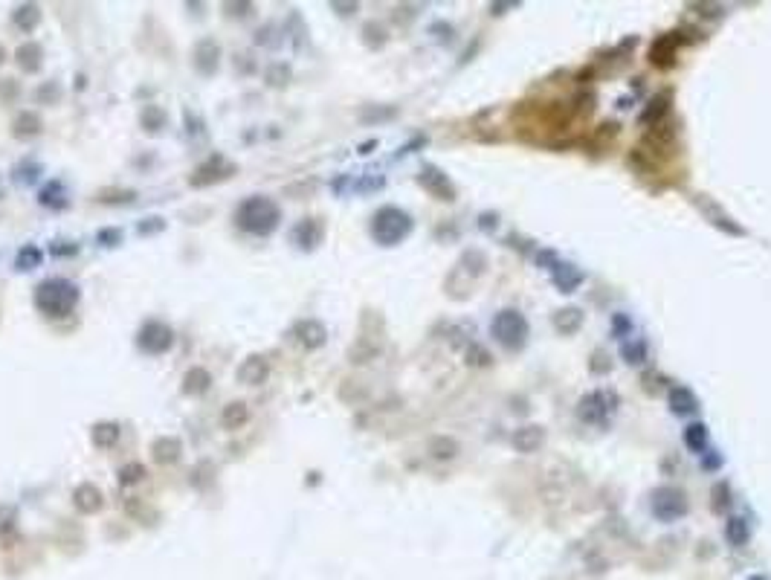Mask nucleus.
Wrapping results in <instances>:
<instances>
[{"mask_svg": "<svg viewBox=\"0 0 771 580\" xmlns=\"http://www.w3.org/2000/svg\"><path fill=\"white\" fill-rule=\"evenodd\" d=\"M543 441H545V429L539 427V424H525V427H519L514 432L516 453H536V450L543 447Z\"/></svg>", "mask_w": 771, "mask_h": 580, "instance_id": "9", "label": "nucleus"}, {"mask_svg": "<svg viewBox=\"0 0 771 580\" xmlns=\"http://www.w3.org/2000/svg\"><path fill=\"white\" fill-rule=\"evenodd\" d=\"M676 50H679V32H667V35H661L652 44L650 61L655 64V67H670L672 58H676Z\"/></svg>", "mask_w": 771, "mask_h": 580, "instance_id": "10", "label": "nucleus"}, {"mask_svg": "<svg viewBox=\"0 0 771 580\" xmlns=\"http://www.w3.org/2000/svg\"><path fill=\"white\" fill-rule=\"evenodd\" d=\"M162 122H166V117H162V110H160V108H149V110L142 114V125L149 128V131H157V128H160Z\"/></svg>", "mask_w": 771, "mask_h": 580, "instance_id": "29", "label": "nucleus"}, {"mask_svg": "<svg viewBox=\"0 0 771 580\" xmlns=\"http://www.w3.org/2000/svg\"><path fill=\"white\" fill-rule=\"evenodd\" d=\"M455 450H458V444H455L452 438H438V441H432V456H435V459H452Z\"/></svg>", "mask_w": 771, "mask_h": 580, "instance_id": "27", "label": "nucleus"}, {"mask_svg": "<svg viewBox=\"0 0 771 580\" xmlns=\"http://www.w3.org/2000/svg\"><path fill=\"white\" fill-rule=\"evenodd\" d=\"M670 409L676 415H693L699 409V400L687 386H676V389L670 392Z\"/></svg>", "mask_w": 771, "mask_h": 580, "instance_id": "13", "label": "nucleus"}, {"mask_svg": "<svg viewBox=\"0 0 771 580\" xmlns=\"http://www.w3.org/2000/svg\"><path fill=\"white\" fill-rule=\"evenodd\" d=\"M421 186L430 191V195H435L438 201H452L455 198V186L447 180V174L444 171H438V169H432V166H426L423 171H421Z\"/></svg>", "mask_w": 771, "mask_h": 580, "instance_id": "8", "label": "nucleus"}, {"mask_svg": "<svg viewBox=\"0 0 771 580\" xmlns=\"http://www.w3.org/2000/svg\"><path fill=\"white\" fill-rule=\"evenodd\" d=\"M73 499H76V508H78V511H85V513H93V511H99V508H102V493H99V488H93V485H81V488H76Z\"/></svg>", "mask_w": 771, "mask_h": 580, "instance_id": "16", "label": "nucleus"}, {"mask_svg": "<svg viewBox=\"0 0 771 580\" xmlns=\"http://www.w3.org/2000/svg\"><path fill=\"white\" fill-rule=\"evenodd\" d=\"M554 282L560 284V287L566 290V293H571V290L583 282V273H580V270H574L571 264H560V270L554 273Z\"/></svg>", "mask_w": 771, "mask_h": 580, "instance_id": "18", "label": "nucleus"}, {"mask_svg": "<svg viewBox=\"0 0 771 580\" xmlns=\"http://www.w3.org/2000/svg\"><path fill=\"white\" fill-rule=\"evenodd\" d=\"M38 58H41V46H38V44H24L21 50H18V64H21L26 73H35V70H38V64H41Z\"/></svg>", "mask_w": 771, "mask_h": 580, "instance_id": "23", "label": "nucleus"}, {"mask_svg": "<svg viewBox=\"0 0 771 580\" xmlns=\"http://www.w3.org/2000/svg\"><path fill=\"white\" fill-rule=\"evenodd\" d=\"M90 435H93L96 447H113V444H117V438H119V427L117 424H96L90 429Z\"/></svg>", "mask_w": 771, "mask_h": 580, "instance_id": "17", "label": "nucleus"}, {"mask_svg": "<svg viewBox=\"0 0 771 580\" xmlns=\"http://www.w3.org/2000/svg\"><path fill=\"white\" fill-rule=\"evenodd\" d=\"M725 537H728V543H731V545H745V543H748V522H745L743 517L728 520V525H725Z\"/></svg>", "mask_w": 771, "mask_h": 580, "instance_id": "22", "label": "nucleus"}, {"mask_svg": "<svg viewBox=\"0 0 771 580\" xmlns=\"http://www.w3.org/2000/svg\"><path fill=\"white\" fill-rule=\"evenodd\" d=\"M244 421H247V407H244V404L226 407V412H223V424L226 427H241Z\"/></svg>", "mask_w": 771, "mask_h": 580, "instance_id": "26", "label": "nucleus"}, {"mask_svg": "<svg viewBox=\"0 0 771 580\" xmlns=\"http://www.w3.org/2000/svg\"><path fill=\"white\" fill-rule=\"evenodd\" d=\"M748 580H765V577H760V574H757V577H748Z\"/></svg>", "mask_w": 771, "mask_h": 580, "instance_id": "35", "label": "nucleus"}, {"mask_svg": "<svg viewBox=\"0 0 771 580\" xmlns=\"http://www.w3.org/2000/svg\"><path fill=\"white\" fill-rule=\"evenodd\" d=\"M623 357H627V363H644V357H647V348H644V343H635V346H623Z\"/></svg>", "mask_w": 771, "mask_h": 580, "instance_id": "30", "label": "nucleus"}, {"mask_svg": "<svg viewBox=\"0 0 771 580\" xmlns=\"http://www.w3.org/2000/svg\"><path fill=\"white\" fill-rule=\"evenodd\" d=\"M137 343H139L142 351H149V354H162V351L171 348L174 336H171L169 325H162V322H149V325H142Z\"/></svg>", "mask_w": 771, "mask_h": 580, "instance_id": "7", "label": "nucleus"}, {"mask_svg": "<svg viewBox=\"0 0 771 580\" xmlns=\"http://www.w3.org/2000/svg\"><path fill=\"white\" fill-rule=\"evenodd\" d=\"M490 331H493L496 343L507 351H519L525 343H528V319H525L516 308H505L493 316V322H490Z\"/></svg>", "mask_w": 771, "mask_h": 580, "instance_id": "4", "label": "nucleus"}, {"mask_svg": "<svg viewBox=\"0 0 771 580\" xmlns=\"http://www.w3.org/2000/svg\"><path fill=\"white\" fill-rule=\"evenodd\" d=\"M278 218H282V212L270 198H247L235 212L238 227L253 235H270L278 227Z\"/></svg>", "mask_w": 771, "mask_h": 580, "instance_id": "1", "label": "nucleus"}, {"mask_svg": "<svg viewBox=\"0 0 771 580\" xmlns=\"http://www.w3.org/2000/svg\"><path fill=\"white\" fill-rule=\"evenodd\" d=\"M687 511H690V505H687L684 491L664 485V488H659V491L652 493V513L661 522H676L679 517H684Z\"/></svg>", "mask_w": 771, "mask_h": 580, "instance_id": "5", "label": "nucleus"}, {"mask_svg": "<svg viewBox=\"0 0 771 580\" xmlns=\"http://www.w3.org/2000/svg\"><path fill=\"white\" fill-rule=\"evenodd\" d=\"M177 453H180V444H177L174 438H160V441L154 444V459H157V461H162V464L174 461V459H177Z\"/></svg>", "mask_w": 771, "mask_h": 580, "instance_id": "24", "label": "nucleus"}, {"mask_svg": "<svg viewBox=\"0 0 771 580\" xmlns=\"http://www.w3.org/2000/svg\"><path fill=\"white\" fill-rule=\"evenodd\" d=\"M580 322H583V314L577 311V308H566V311H560L554 316V325L560 328L563 334H574L580 328Z\"/></svg>", "mask_w": 771, "mask_h": 580, "instance_id": "19", "label": "nucleus"}, {"mask_svg": "<svg viewBox=\"0 0 771 580\" xmlns=\"http://www.w3.org/2000/svg\"><path fill=\"white\" fill-rule=\"evenodd\" d=\"M319 238H322V223L319 221H314V218H307V221H302L296 230H293V241H296V244H302V247H316L319 244Z\"/></svg>", "mask_w": 771, "mask_h": 580, "instance_id": "15", "label": "nucleus"}, {"mask_svg": "<svg viewBox=\"0 0 771 580\" xmlns=\"http://www.w3.org/2000/svg\"><path fill=\"white\" fill-rule=\"evenodd\" d=\"M38 259H41V253L35 250V247H26L21 255H18V267H24V270H32L38 264Z\"/></svg>", "mask_w": 771, "mask_h": 580, "instance_id": "31", "label": "nucleus"}, {"mask_svg": "<svg viewBox=\"0 0 771 580\" xmlns=\"http://www.w3.org/2000/svg\"><path fill=\"white\" fill-rule=\"evenodd\" d=\"M38 18H41V15H38L35 6H24V9H18V15H15V24H21L24 29H32V26L38 24Z\"/></svg>", "mask_w": 771, "mask_h": 580, "instance_id": "28", "label": "nucleus"}, {"mask_svg": "<svg viewBox=\"0 0 771 580\" xmlns=\"http://www.w3.org/2000/svg\"><path fill=\"white\" fill-rule=\"evenodd\" d=\"M76 302H78V290L67 279H50V282L38 284V290H35V305L46 316L70 314Z\"/></svg>", "mask_w": 771, "mask_h": 580, "instance_id": "2", "label": "nucleus"}, {"mask_svg": "<svg viewBox=\"0 0 771 580\" xmlns=\"http://www.w3.org/2000/svg\"><path fill=\"white\" fill-rule=\"evenodd\" d=\"M142 476H145V467H139V464L122 467V481H125V485H130V481H139Z\"/></svg>", "mask_w": 771, "mask_h": 580, "instance_id": "34", "label": "nucleus"}, {"mask_svg": "<svg viewBox=\"0 0 771 580\" xmlns=\"http://www.w3.org/2000/svg\"><path fill=\"white\" fill-rule=\"evenodd\" d=\"M209 389V375L203 372V368H192V372L186 375L183 380V392L186 395H203Z\"/></svg>", "mask_w": 771, "mask_h": 580, "instance_id": "20", "label": "nucleus"}, {"mask_svg": "<svg viewBox=\"0 0 771 580\" xmlns=\"http://www.w3.org/2000/svg\"><path fill=\"white\" fill-rule=\"evenodd\" d=\"M270 375V366L264 357H250L244 360V366L238 368V380L241 383H264Z\"/></svg>", "mask_w": 771, "mask_h": 580, "instance_id": "12", "label": "nucleus"}, {"mask_svg": "<svg viewBox=\"0 0 771 580\" xmlns=\"http://www.w3.org/2000/svg\"><path fill=\"white\" fill-rule=\"evenodd\" d=\"M667 102H670V93H664V96H659V99H652L650 102V108H647V114L641 117V122L647 125V122H659L661 117H664V110H667Z\"/></svg>", "mask_w": 771, "mask_h": 580, "instance_id": "25", "label": "nucleus"}, {"mask_svg": "<svg viewBox=\"0 0 771 580\" xmlns=\"http://www.w3.org/2000/svg\"><path fill=\"white\" fill-rule=\"evenodd\" d=\"M409 232H412V218L398 206H383L371 221V235L377 244H383V247L400 244Z\"/></svg>", "mask_w": 771, "mask_h": 580, "instance_id": "3", "label": "nucleus"}, {"mask_svg": "<svg viewBox=\"0 0 771 580\" xmlns=\"http://www.w3.org/2000/svg\"><path fill=\"white\" fill-rule=\"evenodd\" d=\"M684 444L690 447V450H696V453H702L704 447H708V427L704 424H690L684 429Z\"/></svg>", "mask_w": 771, "mask_h": 580, "instance_id": "21", "label": "nucleus"}, {"mask_svg": "<svg viewBox=\"0 0 771 580\" xmlns=\"http://www.w3.org/2000/svg\"><path fill=\"white\" fill-rule=\"evenodd\" d=\"M18 134H24V137L38 134V119L32 117V114H24V117L18 119Z\"/></svg>", "mask_w": 771, "mask_h": 580, "instance_id": "32", "label": "nucleus"}, {"mask_svg": "<svg viewBox=\"0 0 771 580\" xmlns=\"http://www.w3.org/2000/svg\"><path fill=\"white\" fill-rule=\"evenodd\" d=\"M296 340L305 346V348H319L325 343V328L319 325V322L314 319H305L296 325Z\"/></svg>", "mask_w": 771, "mask_h": 580, "instance_id": "14", "label": "nucleus"}, {"mask_svg": "<svg viewBox=\"0 0 771 580\" xmlns=\"http://www.w3.org/2000/svg\"><path fill=\"white\" fill-rule=\"evenodd\" d=\"M728 496H731L728 485H722V481H719V485L713 488V511H722V508H725V505H728Z\"/></svg>", "mask_w": 771, "mask_h": 580, "instance_id": "33", "label": "nucleus"}, {"mask_svg": "<svg viewBox=\"0 0 771 580\" xmlns=\"http://www.w3.org/2000/svg\"><path fill=\"white\" fill-rule=\"evenodd\" d=\"M696 203H699V209H702V212L711 218V223H713V227L725 230V232H731V235H743V232H745V230L740 227V223H734V218H731V215H725V212H722V209H719V206H716L713 201H708L704 195H699V201H696Z\"/></svg>", "mask_w": 771, "mask_h": 580, "instance_id": "11", "label": "nucleus"}, {"mask_svg": "<svg viewBox=\"0 0 771 580\" xmlns=\"http://www.w3.org/2000/svg\"><path fill=\"white\" fill-rule=\"evenodd\" d=\"M0 61H3V50H0Z\"/></svg>", "mask_w": 771, "mask_h": 580, "instance_id": "36", "label": "nucleus"}, {"mask_svg": "<svg viewBox=\"0 0 771 580\" xmlns=\"http://www.w3.org/2000/svg\"><path fill=\"white\" fill-rule=\"evenodd\" d=\"M618 395L615 392H592L577 404V418L586 424H603L615 412Z\"/></svg>", "mask_w": 771, "mask_h": 580, "instance_id": "6", "label": "nucleus"}]
</instances>
